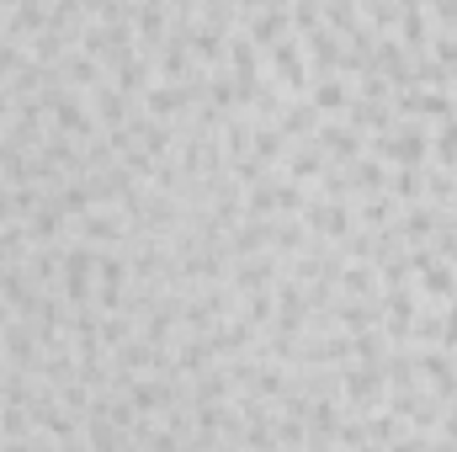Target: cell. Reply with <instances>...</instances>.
Returning a JSON list of instances; mask_svg holds the SVG:
<instances>
[{"instance_id": "1", "label": "cell", "mask_w": 457, "mask_h": 452, "mask_svg": "<svg viewBox=\"0 0 457 452\" xmlns=\"http://www.w3.org/2000/svg\"><path fill=\"white\" fill-rule=\"evenodd\" d=\"M96 245H86V239H70L64 245V272H59V293H64V304L70 309H91V298H96Z\"/></svg>"}, {"instance_id": "2", "label": "cell", "mask_w": 457, "mask_h": 452, "mask_svg": "<svg viewBox=\"0 0 457 452\" xmlns=\"http://www.w3.org/2000/svg\"><path fill=\"white\" fill-rule=\"evenodd\" d=\"M410 266H415V277H420V288L436 309L457 304V261H436V250L420 245V250H410Z\"/></svg>"}, {"instance_id": "3", "label": "cell", "mask_w": 457, "mask_h": 452, "mask_svg": "<svg viewBox=\"0 0 457 452\" xmlns=\"http://www.w3.org/2000/svg\"><path fill=\"white\" fill-rule=\"evenodd\" d=\"M277 282H282V255H277V250H266V255H245V261L228 266V288H234L239 298H250V293H271Z\"/></svg>"}, {"instance_id": "4", "label": "cell", "mask_w": 457, "mask_h": 452, "mask_svg": "<svg viewBox=\"0 0 457 452\" xmlns=\"http://www.w3.org/2000/svg\"><path fill=\"white\" fill-rule=\"evenodd\" d=\"M70 239H86V245H96V250H122L128 219H122L117 208H91V213H80V219L70 224Z\"/></svg>"}, {"instance_id": "5", "label": "cell", "mask_w": 457, "mask_h": 452, "mask_svg": "<svg viewBox=\"0 0 457 452\" xmlns=\"http://www.w3.org/2000/svg\"><path fill=\"white\" fill-rule=\"evenodd\" d=\"M314 144L325 149L330 165H351V160L367 149V133H361L356 122H345V117H325V128L314 133Z\"/></svg>"}, {"instance_id": "6", "label": "cell", "mask_w": 457, "mask_h": 452, "mask_svg": "<svg viewBox=\"0 0 457 452\" xmlns=\"http://www.w3.org/2000/svg\"><path fill=\"white\" fill-rule=\"evenodd\" d=\"M37 331L32 320H5L0 325V362L5 367H21V372H37Z\"/></svg>"}, {"instance_id": "7", "label": "cell", "mask_w": 457, "mask_h": 452, "mask_svg": "<svg viewBox=\"0 0 457 452\" xmlns=\"http://www.w3.org/2000/svg\"><path fill=\"white\" fill-rule=\"evenodd\" d=\"M325 171H330V160H325V149H320L314 138L293 144V149H287V160H282V181H293V187H303V192H314Z\"/></svg>"}, {"instance_id": "8", "label": "cell", "mask_w": 457, "mask_h": 452, "mask_svg": "<svg viewBox=\"0 0 457 452\" xmlns=\"http://www.w3.org/2000/svg\"><path fill=\"white\" fill-rule=\"evenodd\" d=\"M309 102H314L320 117H345L351 113V80H345V75H314Z\"/></svg>"}, {"instance_id": "9", "label": "cell", "mask_w": 457, "mask_h": 452, "mask_svg": "<svg viewBox=\"0 0 457 452\" xmlns=\"http://www.w3.org/2000/svg\"><path fill=\"white\" fill-rule=\"evenodd\" d=\"M271 224H277V219H271ZM271 224H266V219H239V229L228 234V261L266 255V250H271Z\"/></svg>"}, {"instance_id": "10", "label": "cell", "mask_w": 457, "mask_h": 452, "mask_svg": "<svg viewBox=\"0 0 457 452\" xmlns=\"http://www.w3.org/2000/svg\"><path fill=\"white\" fill-rule=\"evenodd\" d=\"M341 298H356V304H378L383 298V282H378V266L372 261H351L341 272Z\"/></svg>"}, {"instance_id": "11", "label": "cell", "mask_w": 457, "mask_h": 452, "mask_svg": "<svg viewBox=\"0 0 457 452\" xmlns=\"http://www.w3.org/2000/svg\"><path fill=\"white\" fill-rule=\"evenodd\" d=\"M345 171H351V187H356V197H378V192H388V165H383L378 155H367V149H361V155H356Z\"/></svg>"}, {"instance_id": "12", "label": "cell", "mask_w": 457, "mask_h": 452, "mask_svg": "<svg viewBox=\"0 0 457 452\" xmlns=\"http://www.w3.org/2000/svg\"><path fill=\"white\" fill-rule=\"evenodd\" d=\"M309 245H314V239H309V229L298 224V219H277V224H271V250H277V255H303Z\"/></svg>"}, {"instance_id": "13", "label": "cell", "mask_w": 457, "mask_h": 452, "mask_svg": "<svg viewBox=\"0 0 457 452\" xmlns=\"http://www.w3.org/2000/svg\"><path fill=\"white\" fill-rule=\"evenodd\" d=\"M59 203H64V213H70V219L91 213V208H96V197H91V181H86V176H70V181L59 187Z\"/></svg>"}, {"instance_id": "14", "label": "cell", "mask_w": 457, "mask_h": 452, "mask_svg": "<svg viewBox=\"0 0 457 452\" xmlns=\"http://www.w3.org/2000/svg\"><path fill=\"white\" fill-rule=\"evenodd\" d=\"M420 192H426V171H394V176H388V197H394V203H410V208H415Z\"/></svg>"}, {"instance_id": "15", "label": "cell", "mask_w": 457, "mask_h": 452, "mask_svg": "<svg viewBox=\"0 0 457 452\" xmlns=\"http://www.w3.org/2000/svg\"><path fill=\"white\" fill-rule=\"evenodd\" d=\"M37 426H32V410H16V405H0V442H27Z\"/></svg>"}, {"instance_id": "16", "label": "cell", "mask_w": 457, "mask_h": 452, "mask_svg": "<svg viewBox=\"0 0 457 452\" xmlns=\"http://www.w3.org/2000/svg\"><path fill=\"white\" fill-rule=\"evenodd\" d=\"M442 351H453L457 356V304L442 309Z\"/></svg>"}, {"instance_id": "17", "label": "cell", "mask_w": 457, "mask_h": 452, "mask_svg": "<svg viewBox=\"0 0 457 452\" xmlns=\"http://www.w3.org/2000/svg\"><path fill=\"white\" fill-rule=\"evenodd\" d=\"M426 448H431V442H426V437H415V431H404L399 442H388V452H426Z\"/></svg>"}, {"instance_id": "18", "label": "cell", "mask_w": 457, "mask_h": 452, "mask_svg": "<svg viewBox=\"0 0 457 452\" xmlns=\"http://www.w3.org/2000/svg\"><path fill=\"white\" fill-rule=\"evenodd\" d=\"M122 452H149V448H138V442H122Z\"/></svg>"}, {"instance_id": "19", "label": "cell", "mask_w": 457, "mask_h": 452, "mask_svg": "<svg viewBox=\"0 0 457 452\" xmlns=\"http://www.w3.org/2000/svg\"><path fill=\"white\" fill-rule=\"evenodd\" d=\"M356 452H383V448H372V442H367V448H356Z\"/></svg>"}, {"instance_id": "20", "label": "cell", "mask_w": 457, "mask_h": 452, "mask_svg": "<svg viewBox=\"0 0 457 452\" xmlns=\"http://www.w3.org/2000/svg\"><path fill=\"white\" fill-rule=\"evenodd\" d=\"M0 38H5V11H0Z\"/></svg>"}]
</instances>
